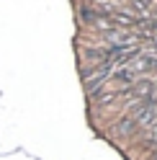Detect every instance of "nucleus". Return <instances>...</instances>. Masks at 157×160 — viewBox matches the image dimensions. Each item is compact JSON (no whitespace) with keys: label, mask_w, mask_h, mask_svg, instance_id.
Listing matches in <instances>:
<instances>
[{"label":"nucleus","mask_w":157,"mask_h":160,"mask_svg":"<svg viewBox=\"0 0 157 160\" xmlns=\"http://www.w3.org/2000/svg\"><path fill=\"white\" fill-rule=\"evenodd\" d=\"M131 3H134V8H139L142 13L150 11V0H131Z\"/></svg>","instance_id":"4"},{"label":"nucleus","mask_w":157,"mask_h":160,"mask_svg":"<svg viewBox=\"0 0 157 160\" xmlns=\"http://www.w3.org/2000/svg\"><path fill=\"white\" fill-rule=\"evenodd\" d=\"M134 67V72L139 75V72H150V70H157V54H139L131 62Z\"/></svg>","instance_id":"2"},{"label":"nucleus","mask_w":157,"mask_h":160,"mask_svg":"<svg viewBox=\"0 0 157 160\" xmlns=\"http://www.w3.org/2000/svg\"><path fill=\"white\" fill-rule=\"evenodd\" d=\"M108 80H113L116 85H131V83H136V72H134V67H131V65H126V67L113 70Z\"/></svg>","instance_id":"1"},{"label":"nucleus","mask_w":157,"mask_h":160,"mask_svg":"<svg viewBox=\"0 0 157 160\" xmlns=\"http://www.w3.org/2000/svg\"><path fill=\"white\" fill-rule=\"evenodd\" d=\"M116 132H119L121 137H131L134 132H136V122L129 116V119H121L119 124H116Z\"/></svg>","instance_id":"3"}]
</instances>
